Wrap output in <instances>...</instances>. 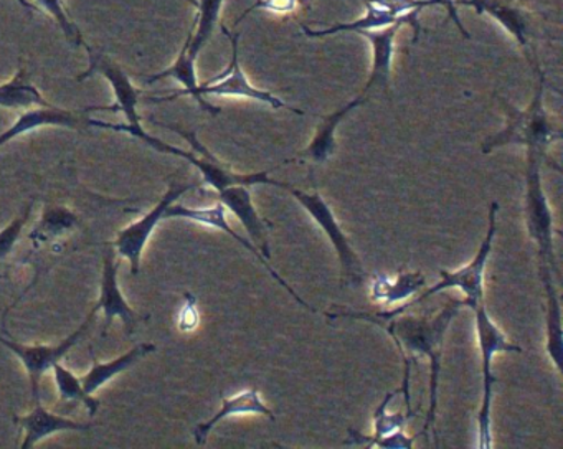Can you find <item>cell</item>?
Masks as SVG:
<instances>
[{"label":"cell","instance_id":"obj_1","mask_svg":"<svg viewBox=\"0 0 563 449\" xmlns=\"http://www.w3.org/2000/svg\"><path fill=\"white\" fill-rule=\"evenodd\" d=\"M463 299H448L446 304L433 317H415L400 314L394 319L378 324L387 329L388 336L397 347L430 360V406L427 419L420 435L430 438L438 408V386H440L441 353H443L444 337L454 317L463 310Z\"/></svg>","mask_w":563,"mask_h":449},{"label":"cell","instance_id":"obj_2","mask_svg":"<svg viewBox=\"0 0 563 449\" xmlns=\"http://www.w3.org/2000/svg\"><path fill=\"white\" fill-rule=\"evenodd\" d=\"M497 213H499V204L493 201L489 207V225H487L486 237L477 250L476 256L466 266L460 267L457 271H440V283L434 284L427 293L420 294L417 299L404 304V306L395 307L390 310H380V313H354V310H342V313H325L329 319H352L365 320V322L380 324L385 320L394 319L400 314L407 313L408 307L417 306L423 303L428 297L441 293V291L457 287L464 293V306L474 309L477 304L484 303V274H486L487 261H489L490 251H493L494 237L497 231Z\"/></svg>","mask_w":563,"mask_h":449},{"label":"cell","instance_id":"obj_3","mask_svg":"<svg viewBox=\"0 0 563 449\" xmlns=\"http://www.w3.org/2000/svg\"><path fill=\"white\" fill-rule=\"evenodd\" d=\"M536 92L529 108L519 109L503 99L507 114L506 128L483 142V149H481L483 154H489L494 149L509 144L523 145L526 151L536 149V151L547 152L550 144L562 139V129L550 119L543 105L545 76L542 69H539V65H536Z\"/></svg>","mask_w":563,"mask_h":449},{"label":"cell","instance_id":"obj_4","mask_svg":"<svg viewBox=\"0 0 563 449\" xmlns=\"http://www.w3.org/2000/svg\"><path fill=\"white\" fill-rule=\"evenodd\" d=\"M545 152L527 149L526 165V227L532 238L539 258V277L543 289L555 286V253H553V217L543 191L542 161Z\"/></svg>","mask_w":563,"mask_h":449},{"label":"cell","instance_id":"obj_5","mask_svg":"<svg viewBox=\"0 0 563 449\" xmlns=\"http://www.w3.org/2000/svg\"><path fill=\"white\" fill-rule=\"evenodd\" d=\"M151 122L161 125V128L179 132V134L189 142L192 151H184V149L174 147V145L167 144V142L147 134L144 129L136 138L146 142V144H150V147L156 149V151L164 152V154L177 155V157L186 158L190 164L196 165L200 174H202V184L210 185L216 191L223 190V188L230 187V185H246V187H252V185L262 184L285 188V190L291 187V185L286 184V182L269 177V172H255V174H239V172H233L232 168L223 165L222 162L197 139L196 132L186 131V129H180L179 125L163 124V122L154 121V119H151Z\"/></svg>","mask_w":563,"mask_h":449},{"label":"cell","instance_id":"obj_6","mask_svg":"<svg viewBox=\"0 0 563 449\" xmlns=\"http://www.w3.org/2000/svg\"><path fill=\"white\" fill-rule=\"evenodd\" d=\"M474 324H476L477 347L481 353V406L477 412V432H479L481 449L493 448V428H490V408H493L494 385L497 376L493 372L494 355L500 352H522L519 346L507 340L506 333L499 329L487 313L486 303L474 307Z\"/></svg>","mask_w":563,"mask_h":449},{"label":"cell","instance_id":"obj_7","mask_svg":"<svg viewBox=\"0 0 563 449\" xmlns=\"http://www.w3.org/2000/svg\"><path fill=\"white\" fill-rule=\"evenodd\" d=\"M90 69L80 78H87L93 72L101 73L108 81L113 86L114 98L117 101L111 106H91V108L85 109V112L91 111H108V112H121L126 118L128 124H111V122L97 121V119H87V125H93V128L110 129V131L126 132V134H134V132L141 131L143 124H141V116L137 114V102H140L141 96L147 95V92L141 91L136 86L131 83L130 76L121 69V66L114 65L111 59L104 58L101 55H95L90 48Z\"/></svg>","mask_w":563,"mask_h":449},{"label":"cell","instance_id":"obj_8","mask_svg":"<svg viewBox=\"0 0 563 449\" xmlns=\"http://www.w3.org/2000/svg\"><path fill=\"white\" fill-rule=\"evenodd\" d=\"M222 30L232 43V59H230V65L227 66L225 72L220 73L216 78L209 79L203 85H199V95L202 98L203 96H233V98L253 99V101L265 102V105L275 109H288L295 114L305 116V111L286 105L275 92L265 91V89L252 85L249 76L243 72L242 65H240V33H232L225 26H222Z\"/></svg>","mask_w":563,"mask_h":449},{"label":"cell","instance_id":"obj_9","mask_svg":"<svg viewBox=\"0 0 563 449\" xmlns=\"http://www.w3.org/2000/svg\"><path fill=\"white\" fill-rule=\"evenodd\" d=\"M288 191L306 208L309 217L324 231L325 237L329 238L335 253H338L339 261H341L342 270H344L347 280H351L354 284L362 283L364 270H362L361 260H358L357 253L352 248L351 241L342 231L331 205L318 191L299 190V188H295L292 185L288 188Z\"/></svg>","mask_w":563,"mask_h":449},{"label":"cell","instance_id":"obj_10","mask_svg":"<svg viewBox=\"0 0 563 449\" xmlns=\"http://www.w3.org/2000/svg\"><path fill=\"white\" fill-rule=\"evenodd\" d=\"M202 185V182H190V184H173L167 188L166 194L161 198L159 204L147 211L143 218L131 223L130 227L123 228L118 233L117 240L111 243V247L117 248L118 254L121 258H126L131 264V274L136 276L140 273L141 258H143L144 248H146L147 241H150L151 234H153L154 228L157 227L161 220H164V211L167 210L169 205L174 201L179 200L184 194L194 190V188Z\"/></svg>","mask_w":563,"mask_h":449},{"label":"cell","instance_id":"obj_11","mask_svg":"<svg viewBox=\"0 0 563 449\" xmlns=\"http://www.w3.org/2000/svg\"><path fill=\"white\" fill-rule=\"evenodd\" d=\"M97 313V307H93L85 322L75 332H71L64 342L58 343V346H24V343L14 342V340L0 336V343L11 349L24 363L25 370L29 373V380H31L32 396H34L35 403H41V380L44 373L51 370L55 363L60 362L74 349L75 343L78 342V339L87 332L88 327L93 322Z\"/></svg>","mask_w":563,"mask_h":449},{"label":"cell","instance_id":"obj_12","mask_svg":"<svg viewBox=\"0 0 563 449\" xmlns=\"http://www.w3.org/2000/svg\"><path fill=\"white\" fill-rule=\"evenodd\" d=\"M164 218H184V220L196 221V223L207 225V227L225 231V233L229 234V237H232L236 243L242 244L245 250H249V253H252L253 256L262 263V266H265V270L275 277L276 283H278L279 286L285 287V289L295 297L296 303L308 307L309 310H316L314 307L309 306V304L306 303L298 293H296L295 287H292L291 284H289L288 281H286L285 277L275 270L272 261L266 260V258L263 256L262 251H260L252 241L246 240V238H243L242 234L236 233V231L230 227L229 221H227V208L223 207L220 201L219 204L213 205V207L206 208L184 207V205H179L174 201V204L169 205L167 210L164 211Z\"/></svg>","mask_w":563,"mask_h":449},{"label":"cell","instance_id":"obj_13","mask_svg":"<svg viewBox=\"0 0 563 449\" xmlns=\"http://www.w3.org/2000/svg\"><path fill=\"white\" fill-rule=\"evenodd\" d=\"M217 198L227 210L232 211L239 218L240 223L249 231L250 241L262 251L266 260H269L272 251H269L268 231L272 223L260 217L258 210L253 205L250 188L246 185H230V187L217 191Z\"/></svg>","mask_w":563,"mask_h":449},{"label":"cell","instance_id":"obj_14","mask_svg":"<svg viewBox=\"0 0 563 449\" xmlns=\"http://www.w3.org/2000/svg\"><path fill=\"white\" fill-rule=\"evenodd\" d=\"M97 310H103L104 326L103 336H107L108 327L113 324L114 317H120L126 326L128 333H133L140 316L134 313L133 307L124 299L118 284V263L114 261V251L108 250L103 254V276H101L100 299L95 304Z\"/></svg>","mask_w":563,"mask_h":449},{"label":"cell","instance_id":"obj_15","mask_svg":"<svg viewBox=\"0 0 563 449\" xmlns=\"http://www.w3.org/2000/svg\"><path fill=\"white\" fill-rule=\"evenodd\" d=\"M408 23L410 20H400V22L394 23V25L384 26V29L368 30V32H361L358 35L365 36L372 45V69L371 76H368L367 85H365L362 95L374 88V86H382V88H390V76H391V62H394L395 52V36H397L398 30L401 25Z\"/></svg>","mask_w":563,"mask_h":449},{"label":"cell","instance_id":"obj_16","mask_svg":"<svg viewBox=\"0 0 563 449\" xmlns=\"http://www.w3.org/2000/svg\"><path fill=\"white\" fill-rule=\"evenodd\" d=\"M14 421L25 431L22 449L34 448L38 441L60 431H87L91 428L90 423H78L74 419L65 418L57 413L48 412L47 408L37 403L34 412L25 416H15Z\"/></svg>","mask_w":563,"mask_h":449},{"label":"cell","instance_id":"obj_17","mask_svg":"<svg viewBox=\"0 0 563 449\" xmlns=\"http://www.w3.org/2000/svg\"><path fill=\"white\" fill-rule=\"evenodd\" d=\"M239 415H265L275 421V415H273L272 409L263 402L258 390H245V392L239 393V395L232 396V398H227V396L222 395V408H220L212 418L199 423V425L194 428V438H196L197 445H206L210 432H212V429L216 428L220 421L230 418V416Z\"/></svg>","mask_w":563,"mask_h":449},{"label":"cell","instance_id":"obj_18","mask_svg":"<svg viewBox=\"0 0 563 449\" xmlns=\"http://www.w3.org/2000/svg\"><path fill=\"white\" fill-rule=\"evenodd\" d=\"M87 124V119L80 118L75 112L65 111V109L55 108V106H41L37 109L22 112L18 121L8 129V131L0 134V147H4L12 139L25 134V132L35 131L45 125H62V128H80L81 124Z\"/></svg>","mask_w":563,"mask_h":449},{"label":"cell","instance_id":"obj_19","mask_svg":"<svg viewBox=\"0 0 563 449\" xmlns=\"http://www.w3.org/2000/svg\"><path fill=\"white\" fill-rule=\"evenodd\" d=\"M367 7V12L361 19L354 20L349 23H338V25L329 26V29L311 30L309 26H302V32L308 36H328L335 35L341 32H368V30L384 29V26L394 25V23L400 22V20H410V25L415 26V32H420V25L417 23V12L405 13V15H398V13L391 12V10L382 9V7L374 6L371 2H364Z\"/></svg>","mask_w":563,"mask_h":449},{"label":"cell","instance_id":"obj_20","mask_svg":"<svg viewBox=\"0 0 563 449\" xmlns=\"http://www.w3.org/2000/svg\"><path fill=\"white\" fill-rule=\"evenodd\" d=\"M460 6L473 7L477 13H487L506 29L522 46L529 45V19L523 10L504 0H457Z\"/></svg>","mask_w":563,"mask_h":449},{"label":"cell","instance_id":"obj_21","mask_svg":"<svg viewBox=\"0 0 563 449\" xmlns=\"http://www.w3.org/2000/svg\"><path fill=\"white\" fill-rule=\"evenodd\" d=\"M365 101H367V99H365V95L357 96V98L352 99L351 102L342 106L338 111L325 116V118L322 119L321 124H319L314 138H312L308 147L302 152L301 157L309 158V161L312 162H318V164L328 161V158L334 154L335 147H338V142H335V129L339 128L342 119H344L352 109L358 108V106L364 105Z\"/></svg>","mask_w":563,"mask_h":449},{"label":"cell","instance_id":"obj_22","mask_svg":"<svg viewBox=\"0 0 563 449\" xmlns=\"http://www.w3.org/2000/svg\"><path fill=\"white\" fill-rule=\"evenodd\" d=\"M154 349H156V347H154L153 343H140V346L133 347V349L128 350L126 353L118 357V359L111 360V362L101 363L93 360V366H91L90 372L80 379L85 392L93 395L104 383L110 382L111 379L120 375L121 372L130 369L134 363L140 362L143 357L153 352Z\"/></svg>","mask_w":563,"mask_h":449},{"label":"cell","instance_id":"obj_23","mask_svg":"<svg viewBox=\"0 0 563 449\" xmlns=\"http://www.w3.org/2000/svg\"><path fill=\"white\" fill-rule=\"evenodd\" d=\"M427 284L423 274L413 271V273H400L395 280L378 274L372 281V297L377 303L391 306V304L400 303V300L410 299L411 296L418 293L421 287Z\"/></svg>","mask_w":563,"mask_h":449},{"label":"cell","instance_id":"obj_24","mask_svg":"<svg viewBox=\"0 0 563 449\" xmlns=\"http://www.w3.org/2000/svg\"><path fill=\"white\" fill-rule=\"evenodd\" d=\"M387 393L385 398L382 399L380 405L377 406L374 413V432L372 435H362L357 429H349V438L345 439V445L365 446V448H372L375 441L382 436L388 435V432L397 431V429H404L407 425L408 418L411 415L404 412L388 413V403L391 402L397 393Z\"/></svg>","mask_w":563,"mask_h":449},{"label":"cell","instance_id":"obj_25","mask_svg":"<svg viewBox=\"0 0 563 449\" xmlns=\"http://www.w3.org/2000/svg\"><path fill=\"white\" fill-rule=\"evenodd\" d=\"M199 9L196 20H194L192 30L187 36V53L197 59L203 46L212 39L213 30L219 23L220 12H222L223 0H190Z\"/></svg>","mask_w":563,"mask_h":449},{"label":"cell","instance_id":"obj_26","mask_svg":"<svg viewBox=\"0 0 563 449\" xmlns=\"http://www.w3.org/2000/svg\"><path fill=\"white\" fill-rule=\"evenodd\" d=\"M77 225V215L70 208L51 207L42 215L41 223L31 233V240L34 241L35 247H41V244L60 237L65 231H70Z\"/></svg>","mask_w":563,"mask_h":449},{"label":"cell","instance_id":"obj_27","mask_svg":"<svg viewBox=\"0 0 563 449\" xmlns=\"http://www.w3.org/2000/svg\"><path fill=\"white\" fill-rule=\"evenodd\" d=\"M0 106L9 109L31 108V106H51L32 83L24 79V69L5 85H0Z\"/></svg>","mask_w":563,"mask_h":449},{"label":"cell","instance_id":"obj_28","mask_svg":"<svg viewBox=\"0 0 563 449\" xmlns=\"http://www.w3.org/2000/svg\"><path fill=\"white\" fill-rule=\"evenodd\" d=\"M52 370H54L55 383H57L58 392H60V402L84 403L90 412V416H95V413L100 408V402L93 398L90 393L85 392L81 380L67 366L62 365V362L55 363Z\"/></svg>","mask_w":563,"mask_h":449},{"label":"cell","instance_id":"obj_29","mask_svg":"<svg viewBox=\"0 0 563 449\" xmlns=\"http://www.w3.org/2000/svg\"><path fill=\"white\" fill-rule=\"evenodd\" d=\"M35 2L38 3L41 9L47 10V12L54 17L55 22L62 26L68 40H77L78 45H84L87 50L90 48V46L85 43L84 36L78 32L77 26L71 22L67 10H65L64 0H35Z\"/></svg>","mask_w":563,"mask_h":449},{"label":"cell","instance_id":"obj_30","mask_svg":"<svg viewBox=\"0 0 563 449\" xmlns=\"http://www.w3.org/2000/svg\"><path fill=\"white\" fill-rule=\"evenodd\" d=\"M34 204L35 201L32 200L31 204L25 207V210L22 211V215L14 218V221H12L8 228L0 231V261L5 260V258L11 254V251L14 250L15 243H18L22 231H24L25 225H27L29 218H31Z\"/></svg>","mask_w":563,"mask_h":449},{"label":"cell","instance_id":"obj_31","mask_svg":"<svg viewBox=\"0 0 563 449\" xmlns=\"http://www.w3.org/2000/svg\"><path fill=\"white\" fill-rule=\"evenodd\" d=\"M296 7H298V0H256L252 7L245 10V12L240 15V19L236 20L235 25H239L243 19L249 17V13L255 12L258 9L269 10V12L275 13H289L295 12Z\"/></svg>","mask_w":563,"mask_h":449},{"label":"cell","instance_id":"obj_32","mask_svg":"<svg viewBox=\"0 0 563 449\" xmlns=\"http://www.w3.org/2000/svg\"><path fill=\"white\" fill-rule=\"evenodd\" d=\"M199 324V310H197L196 297L190 293H186V304L179 314V329L184 332L196 329Z\"/></svg>","mask_w":563,"mask_h":449},{"label":"cell","instance_id":"obj_33","mask_svg":"<svg viewBox=\"0 0 563 449\" xmlns=\"http://www.w3.org/2000/svg\"><path fill=\"white\" fill-rule=\"evenodd\" d=\"M428 7L430 6H443L444 9L450 12L451 19L456 22L457 29L461 30V33H463L466 39H470V33H467V30L464 29L463 23H461L460 17H457L456 7H454V0H427Z\"/></svg>","mask_w":563,"mask_h":449},{"label":"cell","instance_id":"obj_34","mask_svg":"<svg viewBox=\"0 0 563 449\" xmlns=\"http://www.w3.org/2000/svg\"><path fill=\"white\" fill-rule=\"evenodd\" d=\"M18 2L25 7V9L37 10V12L42 10L41 7L34 6V3L27 2V0H18Z\"/></svg>","mask_w":563,"mask_h":449}]
</instances>
